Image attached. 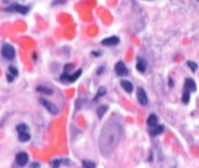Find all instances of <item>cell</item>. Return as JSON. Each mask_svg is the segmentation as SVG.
<instances>
[{
    "mask_svg": "<svg viewBox=\"0 0 199 168\" xmlns=\"http://www.w3.org/2000/svg\"><path fill=\"white\" fill-rule=\"evenodd\" d=\"M122 136V127L117 121L111 120L103 127L99 137V148L105 156L115 150Z\"/></svg>",
    "mask_w": 199,
    "mask_h": 168,
    "instance_id": "1",
    "label": "cell"
},
{
    "mask_svg": "<svg viewBox=\"0 0 199 168\" xmlns=\"http://www.w3.org/2000/svg\"><path fill=\"white\" fill-rule=\"evenodd\" d=\"M15 49L12 45L10 44H4L1 48V54L4 58H6L8 60H14L15 57Z\"/></svg>",
    "mask_w": 199,
    "mask_h": 168,
    "instance_id": "2",
    "label": "cell"
},
{
    "mask_svg": "<svg viewBox=\"0 0 199 168\" xmlns=\"http://www.w3.org/2000/svg\"><path fill=\"white\" fill-rule=\"evenodd\" d=\"M82 73V71L81 69H78L77 71H74L73 73H69V72H63L60 78H61V81L62 82H65V83H67V82H74V81H77V79L79 78V76L81 75Z\"/></svg>",
    "mask_w": 199,
    "mask_h": 168,
    "instance_id": "3",
    "label": "cell"
},
{
    "mask_svg": "<svg viewBox=\"0 0 199 168\" xmlns=\"http://www.w3.org/2000/svg\"><path fill=\"white\" fill-rule=\"evenodd\" d=\"M5 11L16 12V13L26 15V14H28V12L30 11V8L27 7V6H24V5H20V4H12V5L5 8Z\"/></svg>",
    "mask_w": 199,
    "mask_h": 168,
    "instance_id": "4",
    "label": "cell"
},
{
    "mask_svg": "<svg viewBox=\"0 0 199 168\" xmlns=\"http://www.w3.org/2000/svg\"><path fill=\"white\" fill-rule=\"evenodd\" d=\"M40 103L43 105V106L46 108V110H48L52 115H58V108L54 103L50 102L49 100H47L45 98H40Z\"/></svg>",
    "mask_w": 199,
    "mask_h": 168,
    "instance_id": "5",
    "label": "cell"
},
{
    "mask_svg": "<svg viewBox=\"0 0 199 168\" xmlns=\"http://www.w3.org/2000/svg\"><path fill=\"white\" fill-rule=\"evenodd\" d=\"M28 161H29V155L27 152H25V151H20V152L16 154L15 162L18 166L23 167L25 165H27Z\"/></svg>",
    "mask_w": 199,
    "mask_h": 168,
    "instance_id": "6",
    "label": "cell"
},
{
    "mask_svg": "<svg viewBox=\"0 0 199 168\" xmlns=\"http://www.w3.org/2000/svg\"><path fill=\"white\" fill-rule=\"evenodd\" d=\"M119 43H120V39L116 36L105 38L104 40L101 41V45L104 46V47H115V46L119 45Z\"/></svg>",
    "mask_w": 199,
    "mask_h": 168,
    "instance_id": "7",
    "label": "cell"
},
{
    "mask_svg": "<svg viewBox=\"0 0 199 168\" xmlns=\"http://www.w3.org/2000/svg\"><path fill=\"white\" fill-rule=\"evenodd\" d=\"M115 71L119 76H127L129 73L128 68H127V66L123 61H119L115 64Z\"/></svg>",
    "mask_w": 199,
    "mask_h": 168,
    "instance_id": "8",
    "label": "cell"
},
{
    "mask_svg": "<svg viewBox=\"0 0 199 168\" xmlns=\"http://www.w3.org/2000/svg\"><path fill=\"white\" fill-rule=\"evenodd\" d=\"M137 98H138V101H139V103L143 105V106H146V105L148 104V96H147V93H146V91L143 89V88H138V90H137Z\"/></svg>",
    "mask_w": 199,
    "mask_h": 168,
    "instance_id": "9",
    "label": "cell"
},
{
    "mask_svg": "<svg viewBox=\"0 0 199 168\" xmlns=\"http://www.w3.org/2000/svg\"><path fill=\"white\" fill-rule=\"evenodd\" d=\"M184 90L188 91L190 93L196 91V83L192 78H186L184 82Z\"/></svg>",
    "mask_w": 199,
    "mask_h": 168,
    "instance_id": "10",
    "label": "cell"
},
{
    "mask_svg": "<svg viewBox=\"0 0 199 168\" xmlns=\"http://www.w3.org/2000/svg\"><path fill=\"white\" fill-rule=\"evenodd\" d=\"M136 68L139 72L144 73L147 69V61L144 60V58L139 57L137 60V64H136Z\"/></svg>",
    "mask_w": 199,
    "mask_h": 168,
    "instance_id": "11",
    "label": "cell"
},
{
    "mask_svg": "<svg viewBox=\"0 0 199 168\" xmlns=\"http://www.w3.org/2000/svg\"><path fill=\"white\" fill-rule=\"evenodd\" d=\"M163 131H164V128L162 125H156L155 127L150 128V133H151V136H153V137L159 136V134L163 133Z\"/></svg>",
    "mask_w": 199,
    "mask_h": 168,
    "instance_id": "12",
    "label": "cell"
},
{
    "mask_svg": "<svg viewBox=\"0 0 199 168\" xmlns=\"http://www.w3.org/2000/svg\"><path fill=\"white\" fill-rule=\"evenodd\" d=\"M121 86L122 88L124 89L127 93H132L133 92V89H134V87H133V84L131 83L129 80H126V79H123V80H121Z\"/></svg>",
    "mask_w": 199,
    "mask_h": 168,
    "instance_id": "13",
    "label": "cell"
},
{
    "mask_svg": "<svg viewBox=\"0 0 199 168\" xmlns=\"http://www.w3.org/2000/svg\"><path fill=\"white\" fill-rule=\"evenodd\" d=\"M158 122H159V119H158V117H156V115L151 114L147 120V124L150 128H152V127H155V126L158 125Z\"/></svg>",
    "mask_w": 199,
    "mask_h": 168,
    "instance_id": "14",
    "label": "cell"
},
{
    "mask_svg": "<svg viewBox=\"0 0 199 168\" xmlns=\"http://www.w3.org/2000/svg\"><path fill=\"white\" fill-rule=\"evenodd\" d=\"M38 92H40L42 94H46V95H52L53 94V90L49 87H46L44 85H39L36 89Z\"/></svg>",
    "mask_w": 199,
    "mask_h": 168,
    "instance_id": "15",
    "label": "cell"
},
{
    "mask_svg": "<svg viewBox=\"0 0 199 168\" xmlns=\"http://www.w3.org/2000/svg\"><path fill=\"white\" fill-rule=\"evenodd\" d=\"M30 138H31V136L29 133H19V136H18V140L21 142H27L30 141Z\"/></svg>",
    "mask_w": 199,
    "mask_h": 168,
    "instance_id": "16",
    "label": "cell"
},
{
    "mask_svg": "<svg viewBox=\"0 0 199 168\" xmlns=\"http://www.w3.org/2000/svg\"><path fill=\"white\" fill-rule=\"evenodd\" d=\"M16 131L18 132L19 133H28L29 131V127L26 125V124H19L18 126L16 127Z\"/></svg>",
    "mask_w": 199,
    "mask_h": 168,
    "instance_id": "17",
    "label": "cell"
},
{
    "mask_svg": "<svg viewBox=\"0 0 199 168\" xmlns=\"http://www.w3.org/2000/svg\"><path fill=\"white\" fill-rule=\"evenodd\" d=\"M107 110H108V107L106 105H102V106H100L98 108V110H97V115H98L99 118H102L105 113L107 112Z\"/></svg>",
    "mask_w": 199,
    "mask_h": 168,
    "instance_id": "18",
    "label": "cell"
},
{
    "mask_svg": "<svg viewBox=\"0 0 199 168\" xmlns=\"http://www.w3.org/2000/svg\"><path fill=\"white\" fill-rule=\"evenodd\" d=\"M181 100H182L183 104L187 105L189 103V101H190V92L184 90L183 93H182V97H181Z\"/></svg>",
    "mask_w": 199,
    "mask_h": 168,
    "instance_id": "19",
    "label": "cell"
},
{
    "mask_svg": "<svg viewBox=\"0 0 199 168\" xmlns=\"http://www.w3.org/2000/svg\"><path fill=\"white\" fill-rule=\"evenodd\" d=\"M8 73H10L11 75H13L14 77H16V76H18L19 71H18V69H17L16 66L9 65V66H8Z\"/></svg>",
    "mask_w": 199,
    "mask_h": 168,
    "instance_id": "20",
    "label": "cell"
},
{
    "mask_svg": "<svg viewBox=\"0 0 199 168\" xmlns=\"http://www.w3.org/2000/svg\"><path fill=\"white\" fill-rule=\"evenodd\" d=\"M95 167H96L95 163L91 160H87V159H85V160L82 161V168H95Z\"/></svg>",
    "mask_w": 199,
    "mask_h": 168,
    "instance_id": "21",
    "label": "cell"
},
{
    "mask_svg": "<svg viewBox=\"0 0 199 168\" xmlns=\"http://www.w3.org/2000/svg\"><path fill=\"white\" fill-rule=\"evenodd\" d=\"M105 94H106V89H105L104 87H100L99 89H98V91H97V93H96V96H95L94 100L96 101L98 98L103 97V96H104Z\"/></svg>",
    "mask_w": 199,
    "mask_h": 168,
    "instance_id": "22",
    "label": "cell"
},
{
    "mask_svg": "<svg viewBox=\"0 0 199 168\" xmlns=\"http://www.w3.org/2000/svg\"><path fill=\"white\" fill-rule=\"evenodd\" d=\"M187 65H188V67L190 69L192 70V72H195V71L197 70V68H198V64H196V62H194V61H192V60H187Z\"/></svg>",
    "mask_w": 199,
    "mask_h": 168,
    "instance_id": "23",
    "label": "cell"
},
{
    "mask_svg": "<svg viewBox=\"0 0 199 168\" xmlns=\"http://www.w3.org/2000/svg\"><path fill=\"white\" fill-rule=\"evenodd\" d=\"M62 164V160H58V159H54L52 161V167L53 168H60Z\"/></svg>",
    "mask_w": 199,
    "mask_h": 168,
    "instance_id": "24",
    "label": "cell"
},
{
    "mask_svg": "<svg viewBox=\"0 0 199 168\" xmlns=\"http://www.w3.org/2000/svg\"><path fill=\"white\" fill-rule=\"evenodd\" d=\"M66 2V0H54L52 2L53 6H57V5H61V4H65Z\"/></svg>",
    "mask_w": 199,
    "mask_h": 168,
    "instance_id": "25",
    "label": "cell"
},
{
    "mask_svg": "<svg viewBox=\"0 0 199 168\" xmlns=\"http://www.w3.org/2000/svg\"><path fill=\"white\" fill-rule=\"evenodd\" d=\"M6 79H7V81L8 82H13L14 81V79H15V77L13 76V75H11L10 73H6Z\"/></svg>",
    "mask_w": 199,
    "mask_h": 168,
    "instance_id": "26",
    "label": "cell"
},
{
    "mask_svg": "<svg viewBox=\"0 0 199 168\" xmlns=\"http://www.w3.org/2000/svg\"><path fill=\"white\" fill-rule=\"evenodd\" d=\"M73 64H67L65 65V72H69V70L70 69H73Z\"/></svg>",
    "mask_w": 199,
    "mask_h": 168,
    "instance_id": "27",
    "label": "cell"
},
{
    "mask_svg": "<svg viewBox=\"0 0 199 168\" xmlns=\"http://www.w3.org/2000/svg\"><path fill=\"white\" fill-rule=\"evenodd\" d=\"M104 69H105V67H104L103 65H102V66H100V67H99V68H98V69H97V72H96V73H97V74H98V75H100V74H102V73L104 72Z\"/></svg>",
    "mask_w": 199,
    "mask_h": 168,
    "instance_id": "28",
    "label": "cell"
},
{
    "mask_svg": "<svg viewBox=\"0 0 199 168\" xmlns=\"http://www.w3.org/2000/svg\"><path fill=\"white\" fill-rule=\"evenodd\" d=\"M30 167L31 168H40V164H39V163H37V162H34V163H32Z\"/></svg>",
    "mask_w": 199,
    "mask_h": 168,
    "instance_id": "29",
    "label": "cell"
},
{
    "mask_svg": "<svg viewBox=\"0 0 199 168\" xmlns=\"http://www.w3.org/2000/svg\"><path fill=\"white\" fill-rule=\"evenodd\" d=\"M168 84H169V87H173V85H175V82H173L171 78L168 79Z\"/></svg>",
    "mask_w": 199,
    "mask_h": 168,
    "instance_id": "30",
    "label": "cell"
},
{
    "mask_svg": "<svg viewBox=\"0 0 199 168\" xmlns=\"http://www.w3.org/2000/svg\"><path fill=\"white\" fill-rule=\"evenodd\" d=\"M92 54L95 57H99V56H101V53L100 52H92Z\"/></svg>",
    "mask_w": 199,
    "mask_h": 168,
    "instance_id": "31",
    "label": "cell"
},
{
    "mask_svg": "<svg viewBox=\"0 0 199 168\" xmlns=\"http://www.w3.org/2000/svg\"><path fill=\"white\" fill-rule=\"evenodd\" d=\"M197 1H198V2H199V0H197Z\"/></svg>",
    "mask_w": 199,
    "mask_h": 168,
    "instance_id": "32",
    "label": "cell"
}]
</instances>
